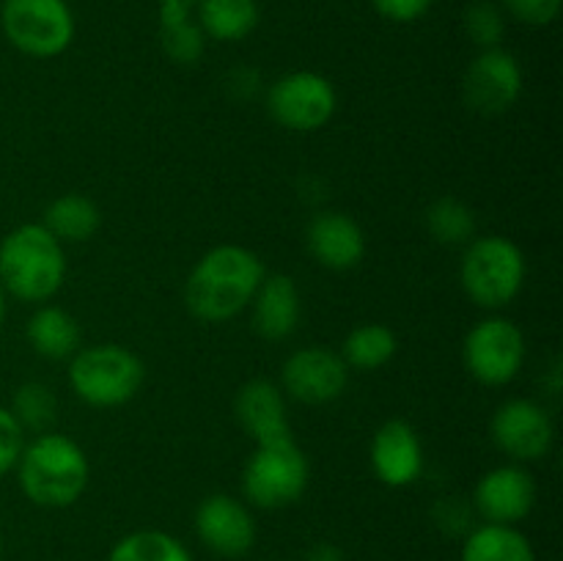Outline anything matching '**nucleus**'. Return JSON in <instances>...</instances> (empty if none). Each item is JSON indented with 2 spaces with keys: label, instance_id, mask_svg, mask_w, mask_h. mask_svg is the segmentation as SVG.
<instances>
[{
  "label": "nucleus",
  "instance_id": "14",
  "mask_svg": "<svg viewBox=\"0 0 563 561\" xmlns=\"http://www.w3.org/2000/svg\"><path fill=\"white\" fill-rule=\"evenodd\" d=\"M198 539L223 559H240L256 542V520L251 509L234 495L214 493L196 509Z\"/></svg>",
  "mask_w": 563,
  "mask_h": 561
},
{
  "label": "nucleus",
  "instance_id": "5",
  "mask_svg": "<svg viewBox=\"0 0 563 561\" xmlns=\"http://www.w3.org/2000/svg\"><path fill=\"white\" fill-rule=\"evenodd\" d=\"M69 388L91 407H119L135 399L146 380L141 358L121 344L82 346L69 358Z\"/></svg>",
  "mask_w": 563,
  "mask_h": 561
},
{
  "label": "nucleus",
  "instance_id": "20",
  "mask_svg": "<svg viewBox=\"0 0 563 561\" xmlns=\"http://www.w3.org/2000/svg\"><path fill=\"white\" fill-rule=\"evenodd\" d=\"M196 22L214 42H242L256 31L262 11L256 0H198Z\"/></svg>",
  "mask_w": 563,
  "mask_h": 561
},
{
  "label": "nucleus",
  "instance_id": "30",
  "mask_svg": "<svg viewBox=\"0 0 563 561\" xmlns=\"http://www.w3.org/2000/svg\"><path fill=\"white\" fill-rule=\"evenodd\" d=\"M432 520L445 537H467L473 531V506L462 498H440L432 509Z\"/></svg>",
  "mask_w": 563,
  "mask_h": 561
},
{
  "label": "nucleus",
  "instance_id": "15",
  "mask_svg": "<svg viewBox=\"0 0 563 561\" xmlns=\"http://www.w3.org/2000/svg\"><path fill=\"white\" fill-rule=\"evenodd\" d=\"M374 476L388 487H410L423 473V446L416 429L401 418H390L374 432L368 446Z\"/></svg>",
  "mask_w": 563,
  "mask_h": 561
},
{
  "label": "nucleus",
  "instance_id": "34",
  "mask_svg": "<svg viewBox=\"0 0 563 561\" xmlns=\"http://www.w3.org/2000/svg\"><path fill=\"white\" fill-rule=\"evenodd\" d=\"M3 319H5V289L0 286V324H3Z\"/></svg>",
  "mask_w": 563,
  "mask_h": 561
},
{
  "label": "nucleus",
  "instance_id": "35",
  "mask_svg": "<svg viewBox=\"0 0 563 561\" xmlns=\"http://www.w3.org/2000/svg\"><path fill=\"white\" fill-rule=\"evenodd\" d=\"M159 3H181V6H190V9H192L198 0H159Z\"/></svg>",
  "mask_w": 563,
  "mask_h": 561
},
{
  "label": "nucleus",
  "instance_id": "24",
  "mask_svg": "<svg viewBox=\"0 0 563 561\" xmlns=\"http://www.w3.org/2000/svg\"><path fill=\"white\" fill-rule=\"evenodd\" d=\"M396 350H399V339L388 324L366 322L350 330L341 346V358L346 366L357 372H377L385 363L394 361Z\"/></svg>",
  "mask_w": 563,
  "mask_h": 561
},
{
  "label": "nucleus",
  "instance_id": "26",
  "mask_svg": "<svg viewBox=\"0 0 563 561\" xmlns=\"http://www.w3.org/2000/svg\"><path fill=\"white\" fill-rule=\"evenodd\" d=\"M108 561H192L185 544L170 534L157 528H143V531L126 534L110 550Z\"/></svg>",
  "mask_w": 563,
  "mask_h": 561
},
{
  "label": "nucleus",
  "instance_id": "1",
  "mask_svg": "<svg viewBox=\"0 0 563 561\" xmlns=\"http://www.w3.org/2000/svg\"><path fill=\"white\" fill-rule=\"evenodd\" d=\"M264 275L267 267L251 248L214 245L187 275V311L209 324L229 322L251 306Z\"/></svg>",
  "mask_w": 563,
  "mask_h": 561
},
{
  "label": "nucleus",
  "instance_id": "22",
  "mask_svg": "<svg viewBox=\"0 0 563 561\" xmlns=\"http://www.w3.org/2000/svg\"><path fill=\"white\" fill-rule=\"evenodd\" d=\"M159 44L174 64H198L207 47L201 25L192 20L190 6L159 3Z\"/></svg>",
  "mask_w": 563,
  "mask_h": 561
},
{
  "label": "nucleus",
  "instance_id": "7",
  "mask_svg": "<svg viewBox=\"0 0 563 561\" xmlns=\"http://www.w3.org/2000/svg\"><path fill=\"white\" fill-rule=\"evenodd\" d=\"M0 28L14 50L31 58H55L75 42V14L66 0H3Z\"/></svg>",
  "mask_w": 563,
  "mask_h": 561
},
{
  "label": "nucleus",
  "instance_id": "28",
  "mask_svg": "<svg viewBox=\"0 0 563 561\" xmlns=\"http://www.w3.org/2000/svg\"><path fill=\"white\" fill-rule=\"evenodd\" d=\"M465 33L476 47L482 50L500 47L506 33L504 9H498V6L489 3V0L471 3L465 11Z\"/></svg>",
  "mask_w": 563,
  "mask_h": 561
},
{
  "label": "nucleus",
  "instance_id": "32",
  "mask_svg": "<svg viewBox=\"0 0 563 561\" xmlns=\"http://www.w3.org/2000/svg\"><path fill=\"white\" fill-rule=\"evenodd\" d=\"M372 6L383 20L407 25V22H416L421 20V16H427V11L432 9L434 0H372Z\"/></svg>",
  "mask_w": 563,
  "mask_h": 561
},
{
  "label": "nucleus",
  "instance_id": "27",
  "mask_svg": "<svg viewBox=\"0 0 563 561\" xmlns=\"http://www.w3.org/2000/svg\"><path fill=\"white\" fill-rule=\"evenodd\" d=\"M11 416L16 418L22 429H33V432H49V424L55 421L58 413V399H55L53 388L44 383H22L14 391L11 399Z\"/></svg>",
  "mask_w": 563,
  "mask_h": 561
},
{
  "label": "nucleus",
  "instance_id": "2",
  "mask_svg": "<svg viewBox=\"0 0 563 561\" xmlns=\"http://www.w3.org/2000/svg\"><path fill=\"white\" fill-rule=\"evenodd\" d=\"M14 471L25 498L44 509L77 504L91 476L86 451L60 432H42L25 443Z\"/></svg>",
  "mask_w": 563,
  "mask_h": 561
},
{
  "label": "nucleus",
  "instance_id": "4",
  "mask_svg": "<svg viewBox=\"0 0 563 561\" xmlns=\"http://www.w3.org/2000/svg\"><path fill=\"white\" fill-rule=\"evenodd\" d=\"M528 262L522 248L509 237H473L460 264L465 295L478 308L498 311L511 306L526 286Z\"/></svg>",
  "mask_w": 563,
  "mask_h": 561
},
{
  "label": "nucleus",
  "instance_id": "23",
  "mask_svg": "<svg viewBox=\"0 0 563 561\" xmlns=\"http://www.w3.org/2000/svg\"><path fill=\"white\" fill-rule=\"evenodd\" d=\"M462 561H537V553L526 534L517 531L515 526L484 522L473 526L465 537Z\"/></svg>",
  "mask_w": 563,
  "mask_h": 561
},
{
  "label": "nucleus",
  "instance_id": "33",
  "mask_svg": "<svg viewBox=\"0 0 563 561\" xmlns=\"http://www.w3.org/2000/svg\"><path fill=\"white\" fill-rule=\"evenodd\" d=\"M306 561H344V553H341L335 544L319 542V544H313L311 550H308Z\"/></svg>",
  "mask_w": 563,
  "mask_h": 561
},
{
  "label": "nucleus",
  "instance_id": "13",
  "mask_svg": "<svg viewBox=\"0 0 563 561\" xmlns=\"http://www.w3.org/2000/svg\"><path fill=\"white\" fill-rule=\"evenodd\" d=\"M537 504V482L520 462H506L484 473L473 490V512L484 522L515 526L526 520Z\"/></svg>",
  "mask_w": 563,
  "mask_h": 561
},
{
  "label": "nucleus",
  "instance_id": "29",
  "mask_svg": "<svg viewBox=\"0 0 563 561\" xmlns=\"http://www.w3.org/2000/svg\"><path fill=\"white\" fill-rule=\"evenodd\" d=\"M500 6H504V14L515 16L522 25L544 28L559 20L563 0H500Z\"/></svg>",
  "mask_w": 563,
  "mask_h": 561
},
{
  "label": "nucleus",
  "instance_id": "21",
  "mask_svg": "<svg viewBox=\"0 0 563 561\" xmlns=\"http://www.w3.org/2000/svg\"><path fill=\"white\" fill-rule=\"evenodd\" d=\"M44 229L58 242H86L102 226V212L97 204L80 193H64L44 209Z\"/></svg>",
  "mask_w": 563,
  "mask_h": 561
},
{
  "label": "nucleus",
  "instance_id": "16",
  "mask_svg": "<svg viewBox=\"0 0 563 561\" xmlns=\"http://www.w3.org/2000/svg\"><path fill=\"white\" fill-rule=\"evenodd\" d=\"M306 242L311 256L328 270H352L366 256V234L361 223L344 212H319L308 223Z\"/></svg>",
  "mask_w": 563,
  "mask_h": 561
},
{
  "label": "nucleus",
  "instance_id": "25",
  "mask_svg": "<svg viewBox=\"0 0 563 561\" xmlns=\"http://www.w3.org/2000/svg\"><path fill=\"white\" fill-rule=\"evenodd\" d=\"M423 223L440 245H467L476 234V212L454 196H443L429 204Z\"/></svg>",
  "mask_w": 563,
  "mask_h": 561
},
{
  "label": "nucleus",
  "instance_id": "12",
  "mask_svg": "<svg viewBox=\"0 0 563 561\" xmlns=\"http://www.w3.org/2000/svg\"><path fill=\"white\" fill-rule=\"evenodd\" d=\"M350 383V366L341 352L328 346H302L286 358L280 369V385L291 399L302 405H330Z\"/></svg>",
  "mask_w": 563,
  "mask_h": 561
},
{
  "label": "nucleus",
  "instance_id": "36",
  "mask_svg": "<svg viewBox=\"0 0 563 561\" xmlns=\"http://www.w3.org/2000/svg\"><path fill=\"white\" fill-rule=\"evenodd\" d=\"M0 553H3V539H0Z\"/></svg>",
  "mask_w": 563,
  "mask_h": 561
},
{
  "label": "nucleus",
  "instance_id": "19",
  "mask_svg": "<svg viewBox=\"0 0 563 561\" xmlns=\"http://www.w3.org/2000/svg\"><path fill=\"white\" fill-rule=\"evenodd\" d=\"M27 344L33 346V352H38L42 358L49 361H64L71 358L80 350V322L71 317L69 311L58 306H42L36 308L31 319H27Z\"/></svg>",
  "mask_w": 563,
  "mask_h": 561
},
{
  "label": "nucleus",
  "instance_id": "10",
  "mask_svg": "<svg viewBox=\"0 0 563 561\" xmlns=\"http://www.w3.org/2000/svg\"><path fill=\"white\" fill-rule=\"evenodd\" d=\"M522 97V66L509 50H482L462 77V99L482 116H500Z\"/></svg>",
  "mask_w": 563,
  "mask_h": 561
},
{
  "label": "nucleus",
  "instance_id": "9",
  "mask_svg": "<svg viewBox=\"0 0 563 561\" xmlns=\"http://www.w3.org/2000/svg\"><path fill=\"white\" fill-rule=\"evenodd\" d=\"M339 108L333 82L311 69H297L278 77L267 91V113L289 132H317Z\"/></svg>",
  "mask_w": 563,
  "mask_h": 561
},
{
  "label": "nucleus",
  "instance_id": "8",
  "mask_svg": "<svg viewBox=\"0 0 563 561\" xmlns=\"http://www.w3.org/2000/svg\"><path fill=\"white\" fill-rule=\"evenodd\" d=\"M526 333L506 317H487L473 324L462 344L467 374L482 385H509L526 363Z\"/></svg>",
  "mask_w": 563,
  "mask_h": 561
},
{
  "label": "nucleus",
  "instance_id": "17",
  "mask_svg": "<svg viewBox=\"0 0 563 561\" xmlns=\"http://www.w3.org/2000/svg\"><path fill=\"white\" fill-rule=\"evenodd\" d=\"M234 416L253 443L291 438L284 391L273 380H247L234 399Z\"/></svg>",
  "mask_w": 563,
  "mask_h": 561
},
{
  "label": "nucleus",
  "instance_id": "3",
  "mask_svg": "<svg viewBox=\"0 0 563 561\" xmlns=\"http://www.w3.org/2000/svg\"><path fill=\"white\" fill-rule=\"evenodd\" d=\"M66 278L64 242L42 223H22L0 240V286L22 302H47Z\"/></svg>",
  "mask_w": 563,
  "mask_h": 561
},
{
  "label": "nucleus",
  "instance_id": "18",
  "mask_svg": "<svg viewBox=\"0 0 563 561\" xmlns=\"http://www.w3.org/2000/svg\"><path fill=\"white\" fill-rule=\"evenodd\" d=\"M247 308H251L253 330H256L262 339L284 341L295 333L297 322H300V289H297L291 275L267 273Z\"/></svg>",
  "mask_w": 563,
  "mask_h": 561
},
{
  "label": "nucleus",
  "instance_id": "11",
  "mask_svg": "<svg viewBox=\"0 0 563 561\" xmlns=\"http://www.w3.org/2000/svg\"><path fill=\"white\" fill-rule=\"evenodd\" d=\"M489 435L511 462L526 465V462L542 460L553 449L555 424L539 402L509 399L495 410Z\"/></svg>",
  "mask_w": 563,
  "mask_h": 561
},
{
  "label": "nucleus",
  "instance_id": "6",
  "mask_svg": "<svg viewBox=\"0 0 563 561\" xmlns=\"http://www.w3.org/2000/svg\"><path fill=\"white\" fill-rule=\"evenodd\" d=\"M311 465L291 438L256 443L242 471V493L256 509H286L306 495Z\"/></svg>",
  "mask_w": 563,
  "mask_h": 561
},
{
  "label": "nucleus",
  "instance_id": "31",
  "mask_svg": "<svg viewBox=\"0 0 563 561\" xmlns=\"http://www.w3.org/2000/svg\"><path fill=\"white\" fill-rule=\"evenodd\" d=\"M25 449V429L16 424L9 407H0V479L11 473Z\"/></svg>",
  "mask_w": 563,
  "mask_h": 561
}]
</instances>
